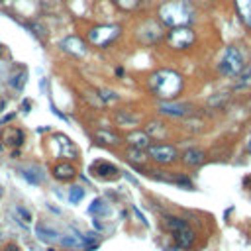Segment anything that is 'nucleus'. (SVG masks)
Instances as JSON below:
<instances>
[{
    "label": "nucleus",
    "instance_id": "obj_12",
    "mask_svg": "<svg viewBox=\"0 0 251 251\" xmlns=\"http://www.w3.org/2000/svg\"><path fill=\"white\" fill-rule=\"evenodd\" d=\"M2 141L10 147H18L24 143V131L18 129V127H6L2 131Z\"/></svg>",
    "mask_w": 251,
    "mask_h": 251
},
{
    "label": "nucleus",
    "instance_id": "obj_17",
    "mask_svg": "<svg viewBox=\"0 0 251 251\" xmlns=\"http://www.w3.org/2000/svg\"><path fill=\"white\" fill-rule=\"evenodd\" d=\"M235 90H247L251 88V67H243L237 75H235Z\"/></svg>",
    "mask_w": 251,
    "mask_h": 251
},
{
    "label": "nucleus",
    "instance_id": "obj_23",
    "mask_svg": "<svg viewBox=\"0 0 251 251\" xmlns=\"http://www.w3.org/2000/svg\"><path fill=\"white\" fill-rule=\"evenodd\" d=\"M96 139H98L100 143H106V145L118 143V135H114V133L108 131V129H98V131H96Z\"/></svg>",
    "mask_w": 251,
    "mask_h": 251
},
{
    "label": "nucleus",
    "instance_id": "obj_2",
    "mask_svg": "<svg viewBox=\"0 0 251 251\" xmlns=\"http://www.w3.org/2000/svg\"><path fill=\"white\" fill-rule=\"evenodd\" d=\"M159 18L171 27L188 25L192 22V8L186 0H169L159 8Z\"/></svg>",
    "mask_w": 251,
    "mask_h": 251
},
{
    "label": "nucleus",
    "instance_id": "obj_5",
    "mask_svg": "<svg viewBox=\"0 0 251 251\" xmlns=\"http://www.w3.org/2000/svg\"><path fill=\"white\" fill-rule=\"evenodd\" d=\"M167 43L173 47V49H188L192 43H194V31L186 25H178V27H173L167 35Z\"/></svg>",
    "mask_w": 251,
    "mask_h": 251
},
{
    "label": "nucleus",
    "instance_id": "obj_15",
    "mask_svg": "<svg viewBox=\"0 0 251 251\" xmlns=\"http://www.w3.org/2000/svg\"><path fill=\"white\" fill-rule=\"evenodd\" d=\"M35 233H37V239L39 241H45V243H55L59 239V231L53 229V227H49V226H45V224H39L37 229H35Z\"/></svg>",
    "mask_w": 251,
    "mask_h": 251
},
{
    "label": "nucleus",
    "instance_id": "obj_7",
    "mask_svg": "<svg viewBox=\"0 0 251 251\" xmlns=\"http://www.w3.org/2000/svg\"><path fill=\"white\" fill-rule=\"evenodd\" d=\"M173 237H175V241H176V245L180 247V249H190L192 247V243H194V229L186 224V220L178 226V227H175L173 231Z\"/></svg>",
    "mask_w": 251,
    "mask_h": 251
},
{
    "label": "nucleus",
    "instance_id": "obj_22",
    "mask_svg": "<svg viewBox=\"0 0 251 251\" xmlns=\"http://www.w3.org/2000/svg\"><path fill=\"white\" fill-rule=\"evenodd\" d=\"M116 118H118V124H120V126H126V127H133V126H137V118H135L133 114H129L127 110L120 112Z\"/></svg>",
    "mask_w": 251,
    "mask_h": 251
},
{
    "label": "nucleus",
    "instance_id": "obj_25",
    "mask_svg": "<svg viewBox=\"0 0 251 251\" xmlns=\"http://www.w3.org/2000/svg\"><path fill=\"white\" fill-rule=\"evenodd\" d=\"M82 196H84V190H82L80 186H71V190H69V200H71V204H78V202L82 200Z\"/></svg>",
    "mask_w": 251,
    "mask_h": 251
},
{
    "label": "nucleus",
    "instance_id": "obj_11",
    "mask_svg": "<svg viewBox=\"0 0 251 251\" xmlns=\"http://www.w3.org/2000/svg\"><path fill=\"white\" fill-rule=\"evenodd\" d=\"M61 243H63V247H71V249H88L90 245H88V237H84V235H80V233H69V235H65V237H61Z\"/></svg>",
    "mask_w": 251,
    "mask_h": 251
},
{
    "label": "nucleus",
    "instance_id": "obj_21",
    "mask_svg": "<svg viewBox=\"0 0 251 251\" xmlns=\"http://www.w3.org/2000/svg\"><path fill=\"white\" fill-rule=\"evenodd\" d=\"M88 214H104V216H108L110 214V208H108V204L102 200V198H96L90 206H88Z\"/></svg>",
    "mask_w": 251,
    "mask_h": 251
},
{
    "label": "nucleus",
    "instance_id": "obj_13",
    "mask_svg": "<svg viewBox=\"0 0 251 251\" xmlns=\"http://www.w3.org/2000/svg\"><path fill=\"white\" fill-rule=\"evenodd\" d=\"M127 141L135 147V149H147L149 145H151V135L147 133V131H131V133H127Z\"/></svg>",
    "mask_w": 251,
    "mask_h": 251
},
{
    "label": "nucleus",
    "instance_id": "obj_10",
    "mask_svg": "<svg viewBox=\"0 0 251 251\" xmlns=\"http://www.w3.org/2000/svg\"><path fill=\"white\" fill-rule=\"evenodd\" d=\"M53 175H55L57 180H65L67 182V180H73L76 176V169L71 163H57L53 167Z\"/></svg>",
    "mask_w": 251,
    "mask_h": 251
},
{
    "label": "nucleus",
    "instance_id": "obj_18",
    "mask_svg": "<svg viewBox=\"0 0 251 251\" xmlns=\"http://www.w3.org/2000/svg\"><path fill=\"white\" fill-rule=\"evenodd\" d=\"M22 176H24L27 182H31V184L43 182V175H41V169H39V167H24V169H22Z\"/></svg>",
    "mask_w": 251,
    "mask_h": 251
},
{
    "label": "nucleus",
    "instance_id": "obj_26",
    "mask_svg": "<svg viewBox=\"0 0 251 251\" xmlns=\"http://www.w3.org/2000/svg\"><path fill=\"white\" fill-rule=\"evenodd\" d=\"M114 4L118 6V8H122V10H135L137 6H139V0H114Z\"/></svg>",
    "mask_w": 251,
    "mask_h": 251
},
{
    "label": "nucleus",
    "instance_id": "obj_19",
    "mask_svg": "<svg viewBox=\"0 0 251 251\" xmlns=\"http://www.w3.org/2000/svg\"><path fill=\"white\" fill-rule=\"evenodd\" d=\"M235 6H237V12L243 24L251 27V0H235Z\"/></svg>",
    "mask_w": 251,
    "mask_h": 251
},
{
    "label": "nucleus",
    "instance_id": "obj_16",
    "mask_svg": "<svg viewBox=\"0 0 251 251\" xmlns=\"http://www.w3.org/2000/svg\"><path fill=\"white\" fill-rule=\"evenodd\" d=\"M61 47L69 53H75V55H84L86 49H84V43L78 39V37H67L61 41Z\"/></svg>",
    "mask_w": 251,
    "mask_h": 251
},
{
    "label": "nucleus",
    "instance_id": "obj_8",
    "mask_svg": "<svg viewBox=\"0 0 251 251\" xmlns=\"http://www.w3.org/2000/svg\"><path fill=\"white\" fill-rule=\"evenodd\" d=\"M90 173L96 178H102V180H112V178H118L120 176L118 167L112 165V163H108V161H94L90 165Z\"/></svg>",
    "mask_w": 251,
    "mask_h": 251
},
{
    "label": "nucleus",
    "instance_id": "obj_28",
    "mask_svg": "<svg viewBox=\"0 0 251 251\" xmlns=\"http://www.w3.org/2000/svg\"><path fill=\"white\" fill-rule=\"evenodd\" d=\"M16 210H18V214H20L22 218H25V222H31V214H29V212H27L25 208H22V206H18Z\"/></svg>",
    "mask_w": 251,
    "mask_h": 251
},
{
    "label": "nucleus",
    "instance_id": "obj_20",
    "mask_svg": "<svg viewBox=\"0 0 251 251\" xmlns=\"http://www.w3.org/2000/svg\"><path fill=\"white\" fill-rule=\"evenodd\" d=\"M127 159H129L133 165H139V167H141V165H145V163L149 161V157L143 153V149H135V147L127 151Z\"/></svg>",
    "mask_w": 251,
    "mask_h": 251
},
{
    "label": "nucleus",
    "instance_id": "obj_4",
    "mask_svg": "<svg viewBox=\"0 0 251 251\" xmlns=\"http://www.w3.org/2000/svg\"><path fill=\"white\" fill-rule=\"evenodd\" d=\"M120 25H96L88 31V41L96 47H106L120 35Z\"/></svg>",
    "mask_w": 251,
    "mask_h": 251
},
{
    "label": "nucleus",
    "instance_id": "obj_29",
    "mask_svg": "<svg viewBox=\"0 0 251 251\" xmlns=\"http://www.w3.org/2000/svg\"><path fill=\"white\" fill-rule=\"evenodd\" d=\"M100 96H104L106 100H116V98H118V96H116L114 92H110V90H104V92L100 90Z\"/></svg>",
    "mask_w": 251,
    "mask_h": 251
},
{
    "label": "nucleus",
    "instance_id": "obj_1",
    "mask_svg": "<svg viewBox=\"0 0 251 251\" xmlns=\"http://www.w3.org/2000/svg\"><path fill=\"white\" fill-rule=\"evenodd\" d=\"M149 88L159 96V98H175L182 90V76L171 69H161L151 75L149 78Z\"/></svg>",
    "mask_w": 251,
    "mask_h": 251
},
{
    "label": "nucleus",
    "instance_id": "obj_24",
    "mask_svg": "<svg viewBox=\"0 0 251 251\" xmlns=\"http://www.w3.org/2000/svg\"><path fill=\"white\" fill-rule=\"evenodd\" d=\"M226 100H229V92H218V94H214V96L208 98V106L218 108V106H222Z\"/></svg>",
    "mask_w": 251,
    "mask_h": 251
},
{
    "label": "nucleus",
    "instance_id": "obj_3",
    "mask_svg": "<svg viewBox=\"0 0 251 251\" xmlns=\"http://www.w3.org/2000/svg\"><path fill=\"white\" fill-rule=\"evenodd\" d=\"M243 67H245L243 55H241V51L237 47H227L224 51L220 63H218V69H220V73L224 76H235Z\"/></svg>",
    "mask_w": 251,
    "mask_h": 251
},
{
    "label": "nucleus",
    "instance_id": "obj_14",
    "mask_svg": "<svg viewBox=\"0 0 251 251\" xmlns=\"http://www.w3.org/2000/svg\"><path fill=\"white\" fill-rule=\"evenodd\" d=\"M204 159H206L204 151H200V149H196V147H190V149H186V151L182 153V163H184V165H188V167L202 165V163H204Z\"/></svg>",
    "mask_w": 251,
    "mask_h": 251
},
{
    "label": "nucleus",
    "instance_id": "obj_6",
    "mask_svg": "<svg viewBox=\"0 0 251 251\" xmlns=\"http://www.w3.org/2000/svg\"><path fill=\"white\" fill-rule=\"evenodd\" d=\"M147 157L153 159L159 165H171L173 161H176L178 153L169 143H157V145H149L147 147Z\"/></svg>",
    "mask_w": 251,
    "mask_h": 251
},
{
    "label": "nucleus",
    "instance_id": "obj_9",
    "mask_svg": "<svg viewBox=\"0 0 251 251\" xmlns=\"http://www.w3.org/2000/svg\"><path fill=\"white\" fill-rule=\"evenodd\" d=\"M159 110L167 116L182 118V116H188L192 112V104H188V102H163L159 106Z\"/></svg>",
    "mask_w": 251,
    "mask_h": 251
},
{
    "label": "nucleus",
    "instance_id": "obj_30",
    "mask_svg": "<svg viewBox=\"0 0 251 251\" xmlns=\"http://www.w3.org/2000/svg\"><path fill=\"white\" fill-rule=\"evenodd\" d=\"M249 151H251V143H249Z\"/></svg>",
    "mask_w": 251,
    "mask_h": 251
},
{
    "label": "nucleus",
    "instance_id": "obj_27",
    "mask_svg": "<svg viewBox=\"0 0 251 251\" xmlns=\"http://www.w3.org/2000/svg\"><path fill=\"white\" fill-rule=\"evenodd\" d=\"M10 84H12L16 90H22V88H24V84H25V73H24V71H20V73L10 80Z\"/></svg>",
    "mask_w": 251,
    "mask_h": 251
}]
</instances>
